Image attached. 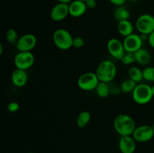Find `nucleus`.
I'll return each mask as SVG.
<instances>
[{"label":"nucleus","instance_id":"f257e3e1","mask_svg":"<svg viewBox=\"0 0 154 153\" xmlns=\"http://www.w3.org/2000/svg\"><path fill=\"white\" fill-rule=\"evenodd\" d=\"M113 125L115 131L120 136H131L136 128L134 118L126 114H120L116 116Z\"/></svg>","mask_w":154,"mask_h":153},{"label":"nucleus","instance_id":"f03ea898","mask_svg":"<svg viewBox=\"0 0 154 153\" xmlns=\"http://www.w3.org/2000/svg\"><path fill=\"white\" fill-rule=\"evenodd\" d=\"M95 73L97 75L99 81L109 83L116 77L117 73V66L111 60H103L98 64Z\"/></svg>","mask_w":154,"mask_h":153},{"label":"nucleus","instance_id":"7ed1b4c3","mask_svg":"<svg viewBox=\"0 0 154 153\" xmlns=\"http://www.w3.org/2000/svg\"><path fill=\"white\" fill-rule=\"evenodd\" d=\"M132 99L136 104L144 105L150 103L153 99L152 87L147 83H138L132 92Z\"/></svg>","mask_w":154,"mask_h":153},{"label":"nucleus","instance_id":"20e7f679","mask_svg":"<svg viewBox=\"0 0 154 153\" xmlns=\"http://www.w3.org/2000/svg\"><path fill=\"white\" fill-rule=\"evenodd\" d=\"M73 39L72 34L65 28H58L53 34V41L61 50H68L72 47Z\"/></svg>","mask_w":154,"mask_h":153},{"label":"nucleus","instance_id":"39448f33","mask_svg":"<svg viewBox=\"0 0 154 153\" xmlns=\"http://www.w3.org/2000/svg\"><path fill=\"white\" fill-rule=\"evenodd\" d=\"M135 28L140 34H150L154 31V16L149 14H141L135 21Z\"/></svg>","mask_w":154,"mask_h":153},{"label":"nucleus","instance_id":"423d86ee","mask_svg":"<svg viewBox=\"0 0 154 153\" xmlns=\"http://www.w3.org/2000/svg\"><path fill=\"white\" fill-rule=\"evenodd\" d=\"M78 86L81 90L86 92L93 91L99 84V80L94 72H86L78 77Z\"/></svg>","mask_w":154,"mask_h":153},{"label":"nucleus","instance_id":"0eeeda50","mask_svg":"<svg viewBox=\"0 0 154 153\" xmlns=\"http://www.w3.org/2000/svg\"><path fill=\"white\" fill-rule=\"evenodd\" d=\"M16 68L28 70L35 63V56L32 52H19L14 58Z\"/></svg>","mask_w":154,"mask_h":153},{"label":"nucleus","instance_id":"6e6552de","mask_svg":"<svg viewBox=\"0 0 154 153\" xmlns=\"http://www.w3.org/2000/svg\"><path fill=\"white\" fill-rule=\"evenodd\" d=\"M37 44V38L31 33L23 34L19 38L16 45L18 52H31Z\"/></svg>","mask_w":154,"mask_h":153},{"label":"nucleus","instance_id":"1a4fd4ad","mask_svg":"<svg viewBox=\"0 0 154 153\" xmlns=\"http://www.w3.org/2000/svg\"><path fill=\"white\" fill-rule=\"evenodd\" d=\"M107 49L113 58L120 61H121L123 56L126 52L123 41L116 38H113L108 40L107 43Z\"/></svg>","mask_w":154,"mask_h":153},{"label":"nucleus","instance_id":"9d476101","mask_svg":"<svg viewBox=\"0 0 154 153\" xmlns=\"http://www.w3.org/2000/svg\"><path fill=\"white\" fill-rule=\"evenodd\" d=\"M132 136H133L136 142H148V141L151 140L154 136L153 128L148 124L140 125L138 127H136Z\"/></svg>","mask_w":154,"mask_h":153},{"label":"nucleus","instance_id":"9b49d317","mask_svg":"<svg viewBox=\"0 0 154 153\" xmlns=\"http://www.w3.org/2000/svg\"><path fill=\"white\" fill-rule=\"evenodd\" d=\"M143 42L141 37V34H133L124 38L123 40V46H124L125 50L126 52H135L142 48Z\"/></svg>","mask_w":154,"mask_h":153},{"label":"nucleus","instance_id":"f8f14e48","mask_svg":"<svg viewBox=\"0 0 154 153\" xmlns=\"http://www.w3.org/2000/svg\"><path fill=\"white\" fill-rule=\"evenodd\" d=\"M69 15V4L59 2L52 8L50 13L51 20L55 22H60Z\"/></svg>","mask_w":154,"mask_h":153},{"label":"nucleus","instance_id":"ddd939ff","mask_svg":"<svg viewBox=\"0 0 154 153\" xmlns=\"http://www.w3.org/2000/svg\"><path fill=\"white\" fill-rule=\"evenodd\" d=\"M119 148L122 153H134L136 149V141L132 135L120 136Z\"/></svg>","mask_w":154,"mask_h":153},{"label":"nucleus","instance_id":"4468645a","mask_svg":"<svg viewBox=\"0 0 154 153\" xmlns=\"http://www.w3.org/2000/svg\"><path fill=\"white\" fill-rule=\"evenodd\" d=\"M69 15L75 18L82 16L87 10L85 2L81 0H73L69 4Z\"/></svg>","mask_w":154,"mask_h":153},{"label":"nucleus","instance_id":"2eb2a0df","mask_svg":"<svg viewBox=\"0 0 154 153\" xmlns=\"http://www.w3.org/2000/svg\"><path fill=\"white\" fill-rule=\"evenodd\" d=\"M11 82L15 86L21 88L26 85L28 82V74L26 70L20 68H15L11 76Z\"/></svg>","mask_w":154,"mask_h":153},{"label":"nucleus","instance_id":"dca6fc26","mask_svg":"<svg viewBox=\"0 0 154 153\" xmlns=\"http://www.w3.org/2000/svg\"><path fill=\"white\" fill-rule=\"evenodd\" d=\"M134 54H135V62L141 65L147 66L151 62V55L147 50L141 48L138 51L134 52Z\"/></svg>","mask_w":154,"mask_h":153},{"label":"nucleus","instance_id":"f3484780","mask_svg":"<svg viewBox=\"0 0 154 153\" xmlns=\"http://www.w3.org/2000/svg\"><path fill=\"white\" fill-rule=\"evenodd\" d=\"M117 28L118 32L124 38L134 33V26L129 20L118 22Z\"/></svg>","mask_w":154,"mask_h":153},{"label":"nucleus","instance_id":"a211bd4d","mask_svg":"<svg viewBox=\"0 0 154 153\" xmlns=\"http://www.w3.org/2000/svg\"><path fill=\"white\" fill-rule=\"evenodd\" d=\"M114 17L115 18L117 22L127 20L130 18V12L128 10V8H126L123 5L118 6V7L116 8L114 12Z\"/></svg>","mask_w":154,"mask_h":153},{"label":"nucleus","instance_id":"6ab92c4d","mask_svg":"<svg viewBox=\"0 0 154 153\" xmlns=\"http://www.w3.org/2000/svg\"><path fill=\"white\" fill-rule=\"evenodd\" d=\"M91 120V113L89 111L84 110L78 114L76 119V124L80 128H85Z\"/></svg>","mask_w":154,"mask_h":153},{"label":"nucleus","instance_id":"aec40b11","mask_svg":"<svg viewBox=\"0 0 154 153\" xmlns=\"http://www.w3.org/2000/svg\"><path fill=\"white\" fill-rule=\"evenodd\" d=\"M96 94L99 96V98H107L111 93V87L108 82H102V81H99V84L96 86Z\"/></svg>","mask_w":154,"mask_h":153},{"label":"nucleus","instance_id":"412c9836","mask_svg":"<svg viewBox=\"0 0 154 153\" xmlns=\"http://www.w3.org/2000/svg\"><path fill=\"white\" fill-rule=\"evenodd\" d=\"M128 75H129V78H130L137 83H139L144 80L143 70L137 66H132L129 68L128 70Z\"/></svg>","mask_w":154,"mask_h":153},{"label":"nucleus","instance_id":"4be33fe9","mask_svg":"<svg viewBox=\"0 0 154 153\" xmlns=\"http://www.w3.org/2000/svg\"><path fill=\"white\" fill-rule=\"evenodd\" d=\"M136 86L137 82H135V81L131 80L130 78H129V79L125 80H123V82H122L120 88V90H121L122 92L131 93L133 92V90L135 89Z\"/></svg>","mask_w":154,"mask_h":153},{"label":"nucleus","instance_id":"5701e85b","mask_svg":"<svg viewBox=\"0 0 154 153\" xmlns=\"http://www.w3.org/2000/svg\"><path fill=\"white\" fill-rule=\"evenodd\" d=\"M5 38L8 42L11 44H16L19 39L17 32L14 28H8L5 32Z\"/></svg>","mask_w":154,"mask_h":153},{"label":"nucleus","instance_id":"b1692460","mask_svg":"<svg viewBox=\"0 0 154 153\" xmlns=\"http://www.w3.org/2000/svg\"><path fill=\"white\" fill-rule=\"evenodd\" d=\"M144 80L148 82H154V67L147 66L143 69Z\"/></svg>","mask_w":154,"mask_h":153},{"label":"nucleus","instance_id":"393cba45","mask_svg":"<svg viewBox=\"0 0 154 153\" xmlns=\"http://www.w3.org/2000/svg\"><path fill=\"white\" fill-rule=\"evenodd\" d=\"M121 62L125 65H129V64L136 62L134 52H126L122 58Z\"/></svg>","mask_w":154,"mask_h":153},{"label":"nucleus","instance_id":"a878e982","mask_svg":"<svg viewBox=\"0 0 154 153\" xmlns=\"http://www.w3.org/2000/svg\"><path fill=\"white\" fill-rule=\"evenodd\" d=\"M85 44V40L81 37H75L73 39V44H72V47H75L76 49L82 48Z\"/></svg>","mask_w":154,"mask_h":153},{"label":"nucleus","instance_id":"bb28decb","mask_svg":"<svg viewBox=\"0 0 154 153\" xmlns=\"http://www.w3.org/2000/svg\"><path fill=\"white\" fill-rule=\"evenodd\" d=\"M7 109L10 112H16L20 109V104L16 101H11L8 104Z\"/></svg>","mask_w":154,"mask_h":153},{"label":"nucleus","instance_id":"cd10ccee","mask_svg":"<svg viewBox=\"0 0 154 153\" xmlns=\"http://www.w3.org/2000/svg\"><path fill=\"white\" fill-rule=\"evenodd\" d=\"M85 3L87 8L94 9L97 6V2H96V0H86Z\"/></svg>","mask_w":154,"mask_h":153},{"label":"nucleus","instance_id":"c85d7f7f","mask_svg":"<svg viewBox=\"0 0 154 153\" xmlns=\"http://www.w3.org/2000/svg\"><path fill=\"white\" fill-rule=\"evenodd\" d=\"M127 0H109L110 2L112 4L115 5L116 7H118V6H122L126 3V2Z\"/></svg>","mask_w":154,"mask_h":153},{"label":"nucleus","instance_id":"c756f323","mask_svg":"<svg viewBox=\"0 0 154 153\" xmlns=\"http://www.w3.org/2000/svg\"><path fill=\"white\" fill-rule=\"evenodd\" d=\"M147 41H148L149 45H150L152 48H153L154 49V31L153 32L150 33V34H149L148 40H147Z\"/></svg>","mask_w":154,"mask_h":153},{"label":"nucleus","instance_id":"7c9ffc66","mask_svg":"<svg viewBox=\"0 0 154 153\" xmlns=\"http://www.w3.org/2000/svg\"><path fill=\"white\" fill-rule=\"evenodd\" d=\"M59 2H61V3H66V4H69L70 2H72L73 0H57Z\"/></svg>","mask_w":154,"mask_h":153},{"label":"nucleus","instance_id":"2f4dec72","mask_svg":"<svg viewBox=\"0 0 154 153\" xmlns=\"http://www.w3.org/2000/svg\"><path fill=\"white\" fill-rule=\"evenodd\" d=\"M3 53V45L0 44V55H2V54Z\"/></svg>","mask_w":154,"mask_h":153},{"label":"nucleus","instance_id":"473e14b6","mask_svg":"<svg viewBox=\"0 0 154 153\" xmlns=\"http://www.w3.org/2000/svg\"><path fill=\"white\" fill-rule=\"evenodd\" d=\"M151 87H152V92H153V98H154V85Z\"/></svg>","mask_w":154,"mask_h":153},{"label":"nucleus","instance_id":"72a5a7b5","mask_svg":"<svg viewBox=\"0 0 154 153\" xmlns=\"http://www.w3.org/2000/svg\"><path fill=\"white\" fill-rule=\"evenodd\" d=\"M131 2H137V1H139V0H129Z\"/></svg>","mask_w":154,"mask_h":153},{"label":"nucleus","instance_id":"f704fd0d","mask_svg":"<svg viewBox=\"0 0 154 153\" xmlns=\"http://www.w3.org/2000/svg\"><path fill=\"white\" fill-rule=\"evenodd\" d=\"M152 128H153V132H154V124H153V125L152 126Z\"/></svg>","mask_w":154,"mask_h":153},{"label":"nucleus","instance_id":"c9c22d12","mask_svg":"<svg viewBox=\"0 0 154 153\" xmlns=\"http://www.w3.org/2000/svg\"><path fill=\"white\" fill-rule=\"evenodd\" d=\"M29 153H35V152H30Z\"/></svg>","mask_w":154,"mask_h":153},{"label":"nucleus","instance_id":"e433bc0d","mask_svg":"<svg viewBox=\"0 0 154 153\" xmlns=\"http://www.w3.org/2000/svg\"><path fill=\"white\" fill-rule=\"evenodd\" d=\"M81 1H84V2H85V1H86V0H81Z\"/></svg>","mask_w":154,"mask_h":153}]
</instances>
